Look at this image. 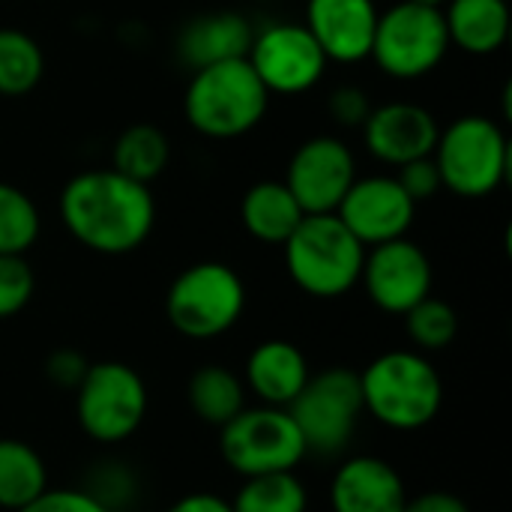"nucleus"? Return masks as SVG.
<instances>
[{
  "instance_id": "nucleus-28",
  "label": "nucleus",
  "mask_w": 512,
  "mask_h": 512,
  "mask_svg": "<svg viewBox=\"0 0 512 512\" xmlns=\"http://www.w3.org/2000/svg\"><path fill=\"white\" fill-rule=\"evenodd\" d=\"M402 318H405V333H408L411 345L420 354L444 351L459 336V315H456V309L447 300H438L432 294L426 300H420Z\"/></svg>"
},
{
  "instance_id": "nucleus-32",
  "label": "nucleus",
  "mask_w": 512,
  "mask_h": 512,
  "mask_svg": "<svg viewBox=\"0 0 512 512\" xmlns=\"http://www.w3.org/2000/svg\"><path fill=\"white\" fill-rule=\"evenodd\" d=\"M399 186L408 192V198L414 204H423L429 198H435L444 186H441V174H438V165L432 156H420L414 162H405L396 174Z\"/></svg>"
},
{
  "instance_id": "nucleus-7",
  "label": "nucleus",
  "mask_w": 512,
  "mask_h": 512,
  "mask_svg": "<svg viewBox=\"0 0 512 512\" xmlns=\"http://www.w3.org/2000/svg\"><path fill=\"white\" fill-rule=\"evenodd\" d=\"M147 405L150 396L144 378L120 360L90 363L75 387L78 426L96 444L129 441L141 429Z\"/></svg>"
},
{
  "instance_id": "nucleus-21",
  "label": "nucleus",
  "mask_w": 512,
  "mask_h": 512,
  "mask_svg": "<svg viewBox=\"0 0 512 512\" xmlns=\"http://www.w3.org/2000/svg\"><path fill=\"white\" fill-rule=\"evenodd\" d=\"M303 216L306 213L282 180H261L249 186L240 201L243 228L264 246H282L303 222Z\"/></svg>"
},
{
  "instance_id": "nucleus-1",
  "label": "nucleus",
  "mask_w": 512,
  "mask_h": 512,
  "mask_svg": "<svg viewBox=\"0 0 512 512\" xmlns=\"http://www.w3.org/2000/svg\"><path fill=\"white\" fill-rule=\"evenodd\" d=\"M60 219L84 249L96 255H129L156 228V198L150 186L114 168H93L63 186Z\"/></svg>"
},
{
  "instance_id": "nucleus-31",
  "label": "nucleus",
  "mask_w": 512,
  "mask_h": 512,
  "mask_svg": "<svg viewBox=\"0 0 512 512\" xmlns=\"http://www.w3.org/2000/svg\"><path fill=\"white\" fill-rule=\"evenodd\" d=\"M18 512H111V507L84 489H45Z\"/></svg>"
},
{
  "instance_id": "nucleus-35",
  "label": "nucleus",
  "mask_w": 512,
  "mask_h": 512,
  "mask_svg": "<svg viewBox=\"0 0 512 512\" xmlns=\"http://www.w3.org/2000/svg\"><path fill=\"white\" fill-rule=\"evenodd\" d=\"M165 512H234L231 501L213 495V492H192L180 501H174Z\"/></svg>"
},
{
  "instance_id": "nucleus-34",
  "label": "nucleus",
  "mask_w": 512,
  "mask_h": 512,
  "mask_svg": "<svg viewBox=\"0 0 512 512\" xmlns=\"http://www.w3.org/2000/svg\"><path fill=\"white\" fill-rule=\"evenodd\" d=\"M402 512H471V507L453 492H423L417 498H408Z\"/></svg>"
},
{
  "instance_id": "nucleus-19",
  "label": "nucleus",
  "mask_w": 512,
  "mask_h": 512,
  "mask_svg": "<svg viewBox=\"0 0 512 512\" xmlns=\"http://www.w3.org/2000/svg\"><path fill=\"white\" fill-rule=\"evenodd\" d=\"M306 354L288 339H267L246 357V387L261 405L288 408L309 381Z\"/></svg>"
},
{
  "instance_id": "nucleus-4",
  "label": "nucleus",
  "mask_w": 512,
  "mask_h": 512,
  "mask_svg": "<svg viewBox=\"0 0 512 512\" xmlns=\"http://www.w3.org/2000/svg\"><path fill=\"white\" fill-rule=\"evenodd\" d=\"M291 282L318 300L345 297L360 285L366 246L345 228L336 213L303 216L294 234L282 243Z\"/></svg>"
},
{
  "instance_id": "nucleus-23",
  "label": "nucleus",
  "mask_w": 512,
  "mask_h": 512,
  "mask_svg": "<svg viewBox=\"0 0 512 512\" xmlns=\"http://www.w3.org/2000/svg\"><path fill=\"white\" fill-rule=\"evenodd\" d=\"M171 162V141L153 123H132L126 126L111 150V168L129 180L150 186L165 174Z\"/></svg>"
},
{
  "instance_id": "nucleus-24",
  "label": "nucleus",
  "mask_w": 512,
  "mask_h": 512,
  "mask_svg": "<svg viewBox=\"0 0 512 512\" xmlns=\"http://www.w3.org/2000/svg\"><path fill=\"white\" fill-rule=\"evenodd\" d=\"M45 489L48 468L42 456L18 438H0V510H24Z\"/></svg>"
},
{
  "instance_id": "nucleus-33",
  "label": "nucleus",
  "mask_w": 512,
  "mask_h": 512,
  "mask_svg": "<svg viewBox=\"0 0 512 512\" xmlns=\"http://www.w3.org/2000/svg\"><path fill=\"white\" fill-rule=\"evenodd\" d=\"M87 366H90V363L84 360L81 351H75V348H57V351H51L48 360H45V378H48L51 384L63 387V390H75V387L81 384Z\"/></svg>"
},
{
  "instance_id": "nucleus-16",
  "label": "nucleus",
  "mask_w": 512,
  "mask_h": 512,
  "mask_svg": "<svg viewBox=\"0 0 512 512\" xmlns=\"http://www.w3.org/2000/svg\"><path fill=\"white\" fill-rule=\"evenodd\" d=\"M375 0H306V30L330 63H360L372 54Z\"/></svg>"
},
{
  "instance_id": "nucleus-18",
  "label": "nucleus",
  "mask_w": 512,
  "mask_h": 512,
  "mask_svg": "<svg viewBox=\"0 0 512 512\" xmlns=\"http://www.w3.org/2000/svg\"><path fill=\"white\" fill-rule=\"evenodd\" d=\"M252 36L255 30L240 12H204L186 21L177 33V57L195 72L201 66L246 57Z\"/></svg>"
},
{
  "instance_id": "nucleus-9",
  "label": "nucleus",
  "mask_w": 512,
  "mask_h": 512,
  "mask_svg": "<svg viewBox=\"0 0 512 512\" xmlns=\"http://www.w3.org/2000/svg\"><path fill=\"white\" fill-rule=\"evenodd\" d=\"M288 414L306 444V453L339 456L351 444L363 414L360 372L333 366L309 375L300 396L288 405Z\"/></svg>"
},
{
  "instance_id": "nucleus-10",
  "label": "nucleus",
  "mask_w": 512,
  "mask_h": 512,
  "mask_svg": "<svg viewBox=\"0 0 512 512\" xmlns=\"http://www.w3.org/2000/svg\"><path fill=\"white\" fill-rule=\"evenodd\" d=\"M219 453L225 465L246 477L294 471L309 453L288 408H243L219 429Z\"/></svg>"
},
{
  "instance_id": "nucleus-13",
  "label": "nucleus",
  "mask_w": 512,
  "mask_h": 512,
  "mask_svg": "<svg viewBox=\"0 0 512 512\" xmlns=\"http://www.w3.org/2000/svg\"><path fill=\"white\" fill-rule=\"evenodd\" d=\"M360 285L387 315H405L432 294V261L408 237L366 249Z\"/></svg>"
},
{
  "instance_id": "nucleus-11",
  "label": "nucleus",
  "mask_w": 512,
  "mask_h": 512,
  "mask_svg": "<svg viewBox=\"0 0 512 512\" xmlns=\"http://www.w3.org/2000/svg\"><path fill=\"white\" fill-rule=\"evenodd\" d=\"M246 60L267 87V93L300 96L309 93L327 72V57L306 24L276 21L255 30Z\"/></svg>"
},
{
  "instance_id": "nucleus-5",
  "label": "nucleus",
  "mask_w": 512,
  "mask_h": 512,
  "mask_svg": "<svg viewBox=\"0 0 512 512\" xmlns=\"http://www.w3.org/2000/svg\"><path fill=\"white\" fill-rule=\"evenodd\" d=\"M432 159L441 186L456 198L480 201L495 195L510 174V138L486 114H465L438 132Z\"/></svg>"
},
{
  "instance_id": "nucleus-17",
  "label": "nucleus",
  "mask_w": 512,
  "mask_h": 512,
  "mask_svg": "<svg viewBox=\"0 0 512 512\" xmlns=\"http://www.w3.org/2000/svg\"><path fill=\"white\" fill-rule=\"evenodd\" d=\"M408 489L402 474L378 456L345 459L330 480L333 512H402Z\"/></svg>"
},
{
  "instance_id": "nucleus-8",
  "label": "nucleus",
  "mask_w": 512,
  "mask_h": 512,
  "mask_svg": "<svg viewBox=\"0 0 512 512\" xmlns=\"http://www.w3.org/2000/svg\"><path fill=\"white\" fill-rule=\"evenodd\" d=\"M450 48L453 45L441 9L399 0L378 15L369 57L387 78L417 81L435 72Z\"/></svg>"
},
{
  "instance_id": "nucleus-6",
  "label": "nucleus",
  "mask_w": 512,
  "mask_h": 512,
  "mask_svg": "<svg viewBox=\"0 0 512 512\" xmlns=\"http://www.w3.org/2000/svg\"><path fill=\"white\" fill-rule=\"evenodd\" d=\"M246 312V285L231 264L198 261L177 273L165 294L168 324L195 342L225 336Z\"/></svg>"
},
{
  "instance_id": "nucleus-3",
  "label": "nucleus",
  "mask_w": 512,
  "mask_h": 512,
  "mask_svg": "<svg viewBox=\"0 0 512 512\" xmlns=\"http://www.w3.org/2000/svg\"><path fill=\"white\" fill-rule=\"evenodd\" d=\"M363 411L393 432L426 429L444 405V381L420 351H387L360 372Z\"/></svg>"
},
{
  "instance_id": "nucleus-30",
  "label": "nucleus",
  "mask_w": 512,
  "mask_h": 512,
  "mask_svg": "<svg viewBox=\"0 0 512 512\" xmlns=\"http://www.w3.org/2000/svg\"><path fill=\"white\" fill-rule=\"evenodd\" d=\"M369 111H372L369 93L357 84H339L327 99V114L333 117L336 126H345V129H360Z\"/></svg>"
},
{
  "instance_id": "nucleus-26",
  "label": "nucleus",
  "mask_w": 512,
  "mask_h": 512,
  "mask_svg": "<svg viewBox=\"0 0 512 512\" xmlns=\"http://www.w3.org/2000/svg\"><path fill=\"white\" fill-rule=\"evenodd\" d=\"M234 512H306L309 510V492L303 480L294 471L282 474H261V477H246L243 486L237 489Z\"/></svg>"
},
{
  "instance_id": "nucleus-36",
  "label": "nucleus",
  "mask_w": 512,
  "mask_h": 512,
  "mask_svg": "<svg viewBox=\"0 0 512 512\" xmlns=\"http://www.w3.org/2000/svg\"><path fill=\"white\" fill-rule=\"evenodd\" d=\"M408 3H417V6H429V9H444L447 0H408Z\"/></svg>"
},
{
  "instance_id": "nucleus-14",
  "label": "nucleus",
  "mask_w": 512,
  "mask_h": 512,
  "mask_svg": "<svg viewBox=\"0 0 512 512\" xmlns=\"http://www.w3.org/2000/svg\"><path fill=\"white\" fill-rule=\"evenodd\" d=\"M336 216L366 249H372L378 243L408 237L417 204L408 198L393 174H372L351 183Z\"/></svg>"
},
{
  "instance_id": "nucleus-25",
  "label": "nucleus",
  "mask_w": 512,
  "mask_h": 512,
  "mask_svg": "<svg viewBox=\"0 0 512 512\" xmlns=\"http://www.w3.org/2000/svg\"><path fill=\"white\" fill-rule=\"evenodd\" d=\"M45 75V51L42 45L18 30L0 27V96L18 99L39 87Z\"/></svg>"
},
{
  "instance_id": "nucleus-20",
  "label": "nucleus",
  "mask_w": 512,
  "mask_h": 512,
  "mask_svg": "<svg viewBox=\"0 0 512 512\" xmlns=\"http://www.w3.org/2000/svg\"><path fill=\"white\" fill-rule=\"evenodd\" d=\"M444 24L450 45L474 57L501 51L510 39V3L507 0H447Z\"/></svg>"
},
{
  "instance_id": "nucleus-22",
  "label": "nucleus",
  "mask_w": 512,
  "mask_h": 512,
  "mask_svg": "<svg viewBox=\"0 0 512 512\" xmlns=\"http://www.w3.org/2000/svg\"><path fill=\"white\" fill-rule=\"evenodd\" d=\"M186 399L192 414L207 423L222 429L228 420H234L246 408V384L228 369V366H201L192 372Z\"/></svg>"
},
{
  "instance_id": "nucleus-2",
  "label": "nucleus",
  "mask_w": 512,
  "mask_h": 512,
  "mask_svg": "<svg viewBox=\"0 0 512 512\" xmlns=\"http://www.w3.org/2000/svg\"><path fill=\"white\" fill-rule=\"evenodd\" d=\"M267 108L270 93L246 57L195 69L183 93L186 123L213 141H231L252 132Z\"/></svg>"
},
{
  "instance_id": "nucleus-15",
  "label": "nucleus",
  "mask_w": 512,
  "mask_h": 512,
  "mask_svg": "<svg viewBox=\"0 0 512 512\" xmlns=\"http://www.w3.org/2000/svg\"><path fill=\"white\" fill-rule=\"evenodd\" d=\"M360 129H363L366 150L390 168H402L405 162L432 156L441 132L435 114L426 105L405 102V99L372 105Z\"/></svg>"
},
{
  "instance_id": "nucleus-27",
  "label": "nucleus",
  "mask_w": 512,
  "mask_h": 512,
  "mask_svg": "<svg viewBox=\"0 0 512 512\" xmlns=\"http://www.w3.org/2000/svg\"><path fill=\"white\" fill-rule=\"evenodd\" d=\"M42 234V216L36 201L0 180V255H27Z\"/></svg>"
},
{
  "instance_id": "nucleus-29",
  "label": "nucleus",
  "mask_w": 512,
  "mask_h": 512,
  "mask_svg": "<svg viewBox=\"0 0 512 512\" xmlns=\"http://www.w3.org/2000/svg\"><path fill=\"white\" fill-rule=\"evenodd\" d=\"M36 291V273L24 255H0V321L27 309Z\"/></svg>"
},
{
  "instance_id": "nucleus-12",
  "label": "nucleus",
  "mask_w": 512,
  "mask_h": 512,
  "mask_svg": "<svg viewBox=\"0 0 512 512\" xmlns=\"http://www.w3.org/2000/svg\"><path fill=\"white\" fill-rule=\"evenodd\" d=\"M357 180V159L336 135L306 138L288 159L285 186L306 216L336 213L345 192Z\"/></svg>"
}]
</instances>
